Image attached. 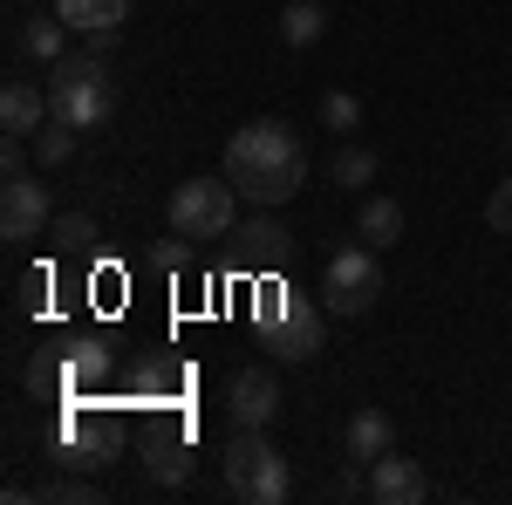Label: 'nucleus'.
<instances>
[{"instance_id": "obj_25", "label": "nucleus", "mask_w": 512, "mask_h": 505, "mask_svg": "<svg viewBox=\"0 0 512 505\" xmlns=\"http://www.w3.org/2000/svg\"><path fill=\"white\" fill-rule=\"evenodd\" d=\"M14 171H28V137H7L0 144V178H14Z\"/></svg>"}, {"instance_id": "obj_12", "label": "nucleus", "mask_w": 512, "mask_h": 505, "mask_svg": "<svg viewBox=\"0 0 512 505\" xmlns=\"http://www.w3.org/2000/svg\"><path fill=\"white\" fill-rule=\"evenodd\" d=\"M41 123H48V89L14 76L7 89H0V130H7V137H35Z\"/></svg>"}, {"instance_id": "obj_21", "label": "nucleus", "mask_w": 512, "mask_h": 505, "mask_svg": "<svg viewBox=\"0 0 512 505\" xmlns=\"http://www.w3.org/2000/svg\"><path fill=\"white\" fill-rule=\"evenodd\" d=\"M55 246H62V253H89V246H96V226H89L82 212H69V219H55Z\"/></svg>"}, {"instance_id": "obj_13", "label": "nucleus", "mask_w": 512, "mask_h": 505, "mask_svg": "<svg viewBox=\"0 0 512 505\" xmlns=\"http://www.w3.org/2000/svg\"><path fill=\"white\" fill-rule=\"evenodd\" d=\"M55 14L69 21V35H123L130 0H55Z\"/></svg>"}, {"instance_id": "obj_18", "label": "nucleus", "mask_w": 512, "mask_h": 505, "mask_svg": "<svg viewBox=\"0 0 512 505\" xmlns=\"http://www.w3.org/2000/svg\"><path fill=\"white\" fill-rule=\"evenodd\" d=\"M321 28H328V14H321L315 0H287V14H280V41H287V48L321 41Z\"/></svg>"}, {"instance_id": "obj_14", "label": "nucleus", "mask_w": 512, "mask_h": 505, "mask_svg": "<svg viewBox=\"0 0 512 505\" xmlns=\"http://www.w3.org/2000/svg\"><path fill=\"white\" fill-rule=\"evenodd\" d=\"M355 233H362V246H396L403 239V205H396L390 192H369L362 198V212H355Z\"/></svg>"}, {"instance_id": "obj_24", "label": "nucleus", "mask_w": 512, "mask_h": 505, "mask_svg": "<svg viewBox=\"0 0 512 505\" xmlns=\"http://www.w3.org/2000/svg\"><path fill=\"white\" fill-rule=\"evenodd\" d=\"M185 260H192V239H178V233H171V246H158V253H151V267H164V273H178Z\"/></svg>"}, {"instance_id": "obj_7", "label": "nucleus", "mask_w": 512, "mask_h": 505, "mask_svg": "<svg viewBox=\"0 0 512 505\" xmlns=\"http://www.w3.org/2000/svg\"><path fill=\"white\" fill-rule=\"evenodd\" d=\"M110 110H117V96H110V76L103 69H89L76 82H48V117L76 123V130H103Z\"/></svg>"}, {"instance_id": "obj_10", "label": "nucleus", "mask_w": 512, "mask_h": 505, "mask_svg": "<svg viewBox=\"0 0 512 505\" xmlns=\"http://www.w3.org/2000/svg\"><path fill=\"white\" fill-rule=\"evenodd\" d=\"M226 239L239 246V260H246V267H274V260H287V246H294V233L280 226L267 205H253V219H239Z\"/></svg>"}, {"instance_id": "obj_1", "label": "nucleus", "mask_w": 512, "mask_h": 505, "mask_svg": "<svg viewBox=\"0 0 512 505\" xmlns=\"http://www.w3.org/2000/svg\"><path fill=\"white\" fill-rule=\"evenodd\" d=\"M226 178L239 185L246 205H267L280 212L287 198L308 185V144H301V130H287L280 117H260L233 130V144H226Z\"/></svg>"}, {"instance_id": "obj_8", "label": "nucleus", "mask_w": 512, "mask_h": 505, "mask_svg": "<svg viewBox=\"0 0 512 505\" xmlns=\"http://www.w3.org/2000/svg\"><path fill=\"white\" fill-rule=\"evenodd\" d=\"M226 417H233V430H267L280 417V376L274 369H239L233 383H226Z\"/></svg>"}, {"instance_id": "obj_17", "label": "nucleus", "mask_w": 512, "mask_h": 505, "mask_svg": "<svg viewBox=\"0 0 512 505\" xmlns=\"http://www.w3.org/2000/svg\"><path fill=\"white\" fill-rule=\"evenodd\" d=\"M328 178H335V185H349V192H369V185H376V151L342 137V151L328 157Z\"/></svg>"}, {"instance_id": "obj_19", "label": "nucleus", "mask_w": 512, "mask_h": 505, "mask_svg": "<svg viewBox=\"0 0 512 505\" xmlns=\"http://www.w3.org/2000/svg\"><path fill=\"white\" fill-rule=\"evenodd\" d=\"M76 123H62V117H48L35 130V151H41V164H48V171H55V164H69V157H76Z\"/></svg>"}, {"instance_id": "obj_5", "label": "nucleus", "mask_w": 512, "mask_h": 505, "mask_svg": "<svg viewBox=\"0 0 512 505\" xmlns=\"http://www.w3.org/2000/svg\"><path fill=\"white\" fill-rule=\"evenodd\" d=\"M383 301V267H376V246H342L328 267H321V308L355 321Z\"/></svg>"}, {"instance_id": "obj_15", "label": "nucleus", "mask_w": 512, "mask_h": 505, "mask_svg": "<svg viewBox=\"0 0 512 505\" xmlns=\"http://www.w3.org/2000/svg\"><path fill=\"white\" fill-rule=\"evenodd\" d=\"M144 471H151V485H185L192 478V444L185 437H158L144 451Z\"/></svg>"}, {"instance_id": "obj_22", "label": "nucleus", "mask_w": 512, "mask_h": 505, "mask_svg": "<svg viewBox=\"0 0 512 505\" xmlns=\"http://www.w3.org/2000/svg\"><path fill=\"white\" fill-rule=\"evenodd\" d=\"M35 499L41 505H96V485H82V478H55V485H41Z\"/></svg>"}, {"instance_id": "obj_11", "label": "nucleus", "mask_w": 512, "mask_h": 505, "mask_svg": "<svg viewBox=\"0 0 512 505\" xmlns=\"http://www.w3.org/2000/svg\"><path fill=\"white\" fill-rule=\"evenodd\" d=\"M342 451H349V465H376L383 451H396V424L383 417V410H355L349 417V430H342Z\"/></svg>"}, {"instance_id": "obj_9", "label": "nucleus", "mask_w": 512, "mask_h": 505, "mask_svg": "<svg viewBox=\"0 0 512 505\" xmlns=\"http://www.w3.org/2000/svg\"><path fill=\"white\" fill-rule=\"evenodd\" d=\"M424 492H431V478H424L417 458L383 451V458L369 465V499H376V505H424Z\"/></svg>"}, {"instance_id": "obj_16", "label": "nucleus", "mask_w": 512, "mask_h": 505, "mask_svg": "<svg viewBox=\"0 0 512 505\" xmlns=\"http://www.w3.org/2000/svg\"><path fill=\"white\" fill-rule=\"evenodd\" d=\"M21 48L35 55L41 69H48V62H62V55H69V21H62V14H41V21H28V28H21Z\"/></svg>"}, {"instance_id": "obj_4", "label": "nucleus", "mask_w": 512, "mask_h": 505, "mask_svg": "<svg viewBox=\"0 0 512 505\" xmlns=\"http://www.w3.org/2000/svg\"><path fill=\"white\" fill-rule=\"evenodd\" d=\"M315 301H301V294H287V287H267V301H260V342L280 355V362H315L328 349V328H321Z\"/></svg>"}, {"instance_id": "obj_20", "label": "nucleus", "mask_w": 512, "mask_h": 505, "mask_svg": "<svg viewBox=\"0 0 512 505\" xmlns=\"http://www.w3.org/2000/svg\"><path fill=\"white\" fill-rule=\"evenodd\" d=\"M321 130H335V137H355L362 130V103H355L349 89H328L321 96Z\"/></svg>"}, {"instance_id": "obj_6", "label": "nucleus", "mask_w": 512, "mask_h": 505, "mask_svg": "<svg viewBox=\"0 0 512 505\" xmlns=\"http://www.w3.org/2000/svg\"><path fill=\"white\" fill-rule=\"evenodd\" d=\"M55 226V212H48V185H41L35 171H14L7 185H0V239L7 246H28Z\"/></svg>"}, {"instance_id": "obj_23", "label": "nucleus", "mask_w": 512, "mask_h": 505, "mask_svg": "<svg viewBox=\"0 0 512 505\" xmlns=\"http://www.w3.org/2000/svg\"><path fill=\"white\" fill-rule=\"evenodd\" d=\"M485 226H492L499 239H512V178L492 185V198H485Z\"/></svg>"}, {"instance_id": "obj_2", "label": "nucleus", "mask_w": 512, "mask_h": 505, "mask_svg": "<svg viewBox=\"0 0 512 505\" xmlns=\"http://www.w3.org/2000/svg\"><path fill=\"white\" fill-rule=\"evenodd\" d=\"M164 219H171V233L178 239H226L239 226V185L219 171V178H185L171 205H164Z\"/></svg>"}, {"instance_id": "obj_3", "label": "nucleus", "mask_w": 512, "mask_h": 505, "mask_svg": "<svg viewBox=\"0 0 512 505\" xmlns=\"http://www.w3.org/2000/svg\"><path fill=\"white\" fill-rule=\"evenodd\" d=\"M226 492L239 505H280L287 499V458H280L274 444H267V430H233V444H226Z\"/></svg>"}]
</instances>
